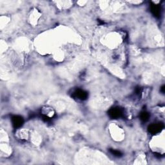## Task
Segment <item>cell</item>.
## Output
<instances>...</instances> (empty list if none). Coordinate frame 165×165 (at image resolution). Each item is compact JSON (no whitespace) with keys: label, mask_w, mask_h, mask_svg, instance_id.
<instances>
[{"label":"cell","mask_w":165,"mask_h":165,"mask_svg":"<svg viewBox=\"0 0 165 165\" xmlns=\"http://www.w3.org/2000/svg\"><path fill=\"white\" fill-rule=\"evenodd\" d=\"M74 95L75 98L80 99V100H85L88 98L87 92L83 90H81V89H77L75 90L74 93Z\"/></svg>","instance_id":"3957f363"},{"label":"cell","mask_w":165,"mask_h":165,"mask_svg":"<svg viewBox=\"0 0 165 165\" xmlns=\"http://www.w3.org/2000/svg\"><path fill=\"white\" fill-rule=\"evenodd\" d=\"M12 125L14 128H19L23 124V119L22 117L19 116H14L12 118Z\"/></svg>","instance_id":"277c9868"},{"label":"cell","mask_w":165,"mask_h":165,"mask_svg":"<svg viewBox=\"0 0 165 165\" xmlns=\"http://www.w3.org/2000/svg\"><path fill=\"white\" fill-rule=\"evenodd\" d=\"M164 128V125L161 123H154L148 127V131L152 134H156L160 132Z\"/></svg>","instance_id":"7a4b0ae2"},{"label":"cell","mask_w":165,"mask_h":165,"mask_svg":"<svg viewBox=\"0 0 165 165\" xmlns=\"http://www.w3.org/2000/svg\"><path fill=\"white\" fill-rule=\"evenodd\" d=\"M151 11H152V14L154 16L159 18L161 16V9L160 7L157 5H151Z\"/></svg>","instance_id":"5b68a950"},{"label":"cell","mask_w":165,"mask_h":165,"mask_svg":"<svg viewBox=\"0 0 165 165\" xmlns=\"http://www.w3.org/2000/svg\"><path fill=\"white\" fill-rule=\"evenodd\" d=\"M149 117H150V115L148 113L146 112H141V115H140V119L143 122H146L148 121V120Z\"/></svg>","instance_id":"8992f818"},{"label":"cell","mask_w":165,"mask_h":165,"mask_svg":"<svg viewBox=\"0 0 165 165\" xmlns=\"http://www.w3.org/2000/svg\"><path fill=\"white\" fill-rule=\"evenodd\" d=\"M108 115L112 119H118L121 118L123 115L122 110L119 107L112 108L109 110Z\"/></svg>","instance_id":"6da1fadb"},{"label":"cell","mask_w":165,"mask_h":165,"mask_svg":"<svg viewBox=\"0 0 165 165\" xmlns=\"http://www.w3.org/2000/svg\"><path fill=\"white\" fill-rule=\"evenodd\" d=\"M161 91L163 93L164 92V86H163V87H161Z\"/></svg>","instance_id":"ba28073f"},{"label":"cell","mask_w":165,"mask_h":165,"mask_svg":"<svg viewBox=\"0 0 165 165\" xmlns=\"http://www.w3.org/2000/svg\"><path fill=\"white\" fill-rule=\"evenodd\" d=\"M110 152L112 155H113L114 156L116 157H121L122 156V153L120 152L119 150H113V149H110Z\"/></svg>","instance_id":"52a82bcc"}]
</instances>
